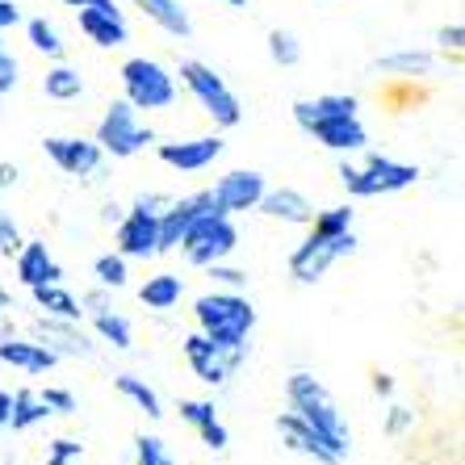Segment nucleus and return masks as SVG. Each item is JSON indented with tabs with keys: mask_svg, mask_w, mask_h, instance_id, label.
Segmentation results:
<instances>
[{
	"mask_svg": "<svg viewBox=\"0 0 465 465\" xmlns=\"http://www.w3.org/2000/svg\"><path fill=\"white\" fill-rule=\"evenodd\" d=\"M293 118H298L302 130H311L323 147H331V152H361L369 143L365 126H361V118H357V97H344V93L298 101V105H293Z\"/></svg>",
	"mask_w": 465,
	"mask_h": 465,
	"instance_id": "1",
	"label": "nucleus"
},
{
	"mask_svg": "<svg viewBox=\"0 0 465 465\" xmlns=\"http://www.w3.org/2000/svg\"><path fill=\"white\" fill-rule=\"evenodd\" d=\"M197 323L210 344L223 348L227 357H239L256 327V311L239 293H206V298H197Z\"/></svg>",
	"mask_w": 465,
	"mask_h": 465,
	"instance_id": "2",
	"label": "nucleus"
},
{
	"mask_svg": "<svg viewBox=\"0 0 465 465\" xmlns=\"http://www.w3.org/2000/svg\"><path fill=\"white\" fill-rule=\"evenodd\" d=\"M290 407H293V415H298L302 423H311L314 432L323 436L340 457H348L352 436H348L344 415H340L336 399H331V390H327L323 381H314L311 373H293L290 378Z\"/></svg>",
	"mask_w": 465,
	"mask_h": 465,
	"instance_id": "3",
	"label": "nucleus"
},
{
	"mask_svg": "<svg viewBox=\"0 0 465 465\" xmlns=\"http://www.w3.org/2000/svg\"><path fill=\"white\" fill-rule=\"evenodd\" d=\"M239 243V231L231 223V214H218V210H202V214L189 223V231L181 235L176 248H184V260L197 264V269H210L218 260H227Z\"/></svg>",
	"mask_w": 465,
	"mask_h": 465,
	"instance_id": "4",
	"label": "nucleus"
},
{
	"mask_svg": "<svg viewBox=\"0 0 465 465\" xmlns=\"http://www.w3.org/2000/svg\"><path fill=\"white\" fill-rule=\"evenodd\" d=\"M181 80H184V88L197 97V105L206 109L218 126H239V122H243V105H239V97L231 93L227 80L218 76L214 67L197 64V59H184V64H181Z\"/></svg>",
	"mask_w": 465,
	"mask_h": 465,
	"instance_id": "5",
	"label": "nucleus"
},
{
	"mask_svg": "<svg viewBox=\"0 0 465 465\" xmlns=\"http://www.w3.org/2000/svg\"><path fill=\"white\" fill-rule=\"evenodd\" d=\"M352 252H357L352 231H323V227H314V235L290 256V272L302 285H314L327 269H331V264H336V260L352 256Z\"/></svg>",
	"mask_w": 465,
	"mask_h": 465,
	"instance_id": "6",
	"label": "nucleus"
},
{
	"mask_svg": "<svg viewBox=\"0 0 465 465\" xmlns=\"http://www.w3.org/2000/svg\"><path fill=\"white\" fill-rule=\"evenodd\" d=\"M340 181L352 197H381V193H399V189H411L420 181V168L415 163H394L386 155H373L365 168H340Z\"/></svg>",
	"mask_w": 465,
	"mask_h": 465,
	"instance_id": "7",
	"label": "nucleus"
},
{
	"mask_svg": "<svg viewBox=\"0 0 465 465\" xmlns=\"http://www.w3.org/2000/svg\"><path fill=\"white\" fill-rule=\"evenodd\" d=\"M122 88L134 109H168L176 101V84L155 59H126L122 64Z\"/></svg>",
	"mask_w": 465,
	"mask_h": 465,
	"instance_id": "8",
	"label": "nucleus"
},
{
	"mask_svg": "<svg viewBox=\"0 0 465 465\" xmlns=\"http://www.w3.org/2000/svg\"><path fill=\"white\" fill-rule=\"evenodd\" d=\"M152 143V130L139 122L134 105L130 101H114L105 109V118L97 126V147L109 155H118V160H130V155H139L143 147Z\"/></svg>",
	"mask_w": 465,
	"mask_h": 465,
	"instance_id": "9",
	"label": "nucleus"
},
{
	"mask_svg": "<svg viewBox=\"0 0 465 465\" xmlns=\"http://www.w3.org/2000/svg\"><path fill=\"white\" fill-rule=\"evenodd\" d=\"M118 252L130 260L160 256V210H155V197H143L139 206L118 223Z\"/></svg>",
	"mask_w": 465,
	"mask_h": 465,
	"instance_id": "10",
	"label": "nucleus"
},
{
	"mask_svg": "<svg viewBox=\"0 0 465 465\" xmlns=\"http://www.w3.org/2000/svg\"><path fill=\"white\" fill-rule=\"evenodd\" d=\"M76 22L97 46H122L130 38L126 13L118 9V0H88L76 9Z\"/></svg>",
	"mask_w": 465,
	"mask_h": 465,
	"instance_id": "11",
	"label": "nucleus"
},
{
	"mask_svg": "<svg viewBox=\"0 0 465 465\" xmlns=\"http://www.w3.org/2000/svg\"><path fill=\"white\" fill-rule=\"evenodd\" d=\"M269 184H264V176L260 173H227L223 181L210 189V206L218 210V214H239V210H256L260 193H264Z\"/></svg>",
	"mask_w": 465,
	"mask_h": 465,
	"instance_id": "12",
	"label": "nucleus"
},
{
	"mask_svg": "<svg viewBox=\"0 0 465 465\" xmlns=\"http://www.w3.org/2000/svg\"><path fill=\"white\" fill-rule=\"evenodd\" d=\"M43 152L51 155L64 173H72V176L97 173L101 155H105L97 147V139H80V134H51V139H43Z\"/></svg>",
	"mask_w": 465,
	"mask_h": 465,
	"instance_id": "13",
	"label": "nucleus"
},
{
	"mask_svg": "<svg viewBox=\"0 0 465 465\" xmlns=\"http://www.w3.org/2000/svg\"><path fill=\"white\" fill-rule=\"evenodd\" d=\"M227 143L218 134H202V139H176V143H160V160L176 173H202L223 155Z\"/></svg>",
	"mask_w": 465,
	"mask_h": 465,
	"instance_id": "14",
	"label": "nucleus"
},
{
	"mask_svg": "<svg viewBox=\"0 0 465 465\" xmlns=\"http://www.w3.org/2000/svg\"><path fill=\"white\" fill-rule=\"evenodd\" d=\"M184 357H189V369H193L206 386H223V381H227V373H231V365H235V357H227L223 348H214L206 336H202V331L184 340Z\"/></svg>",
	"mask_w": 465,
	"mask_h": 465,
	"instance_id": "15",
	"label": "nucleus"
},
{
	"mask_svg": "<svg viewBox=\"0 0 465 465\" xmlns=\"http://www.w3.org/2000/svg\"><path fill=\"white\" fill-rule=\"evenodd\" d=\"M277 432L285 436V444H290V449H298V453L314 457V461H323V465H340V461H344V457H340L336 449H331V444L323 440V436L314 432L311 423H302V420H298V415H293V411L277 420Z\"/></svg>",
	"mask_w": 465,
	"mask_h": 465,
	"instance_id": "16",
	"label": "nucleus"
},
{
	"mask_svg": "<svg viewBox=\"0 0 465 465\" xmlns=\"http://www.w3.org/2000/svg\"><path fill=\"white\" fill-rule=\"evenodd\" d=\"M202 210H214L210 206V193H193V197H184V202H173L168 210H160V252H173Z\"/></svg>",
	"mask_w": 465,
	"mask_h": 465,
	"instance_id": "17",
	"label": "nucleus"
},
{
	"mask_svg": "<svg viewBox=\"0 0 465 465\" xmlns=\"http://www.w3.org/2000/svg\"><path fill=\"white\" fill-rule=\"evenodd\" d=\"M17 277H22V285H46V282H59L64 277V269H59V260L46 252V243H22L17 248Z\"/></svg>",
	"mask_w": 465,
	"mask_h": 465,
	"instance_id": "18",
	"label": "nucleus"
},
{
	"mask_svg": "<svg viewBox=\"0 0 465 465\" xmlns=\"http://www.w3.org/2000/svg\"><path fill=\"white\" fill-rule=\"evenodd\" d=\"M0 361L13 369H25V373H46V369H54L59 352L46 344H34V340H0Z\"/></svg>",
	"mask_w": 465,
	"mask_h": 465,
	"instance_id": "19",
	"label": "nucleus"
},
{
	"mask_svg": "<svg viewBox=\"0 0 465 465\" xmlns=\"http://www.w3.org/2000/svg\"><path fill=\"white\" fill-rule=\"evenodd\" d=\"M181 420L184 423H193L197 432H202V440L214 449V453H223L231 444V436H227V428L218 423V415H214V402H202V399H184L181 402Z\"/></svg>",
	"mask_w": 465,
	"mask_h": 465,
	"instance_id": "20",
	"label": "nucleus"
},
{
	"mask_svg": "<svg viewBox=\"0 0 465 465\" xmlns=\"http://www.w3.org/2000/svg\"><path fill=\"white\" fill-rule=\"evenodd\" d=\"M256 206L269 218H282V223H311L314 218L311 202H306L298 189H264Z\"/></svg>",
	"mask_w": 465,
	"mask_h": 465,
	"instance_id": "21",
	"label": "nucleus"
},
{
	"mask_svg": "<svg viewBox=\"0 0 465 465\" xmlns=\"http://www.w3.org/2000/svg\"><path fill=\"white\" fill-rule=\"evenodd\" d=\"M181 293H184V282L176 272H155L139 290V302L147 306V311H173V306L181 302Z\"/></svg>",
	"mask_w": 465,
	"mask_h": 465,
	"instance_id": "22",
	"label": "nucleus"
},
{
	"mask_svg": "<svg viewBox=\"0 0 465 465\" xmlns=\"http://www.w3.org/2000/svg\"><path fill=\"white\" fill-rule=\"evenodd\" d=\"M34 302L46 311V319H67V323H76L80 314V302L72 298V293L64 290L59 282H46V285H34Z\"/></svg>",
	"mask_w": 465,
	"mask_h": 465,
	"instance_id": "23",
	"label": "nucleus"
},
{
	"mask_svg": "<svg viewBox=\"0 0 465 465\" xmlns=\"http://www.w3.org/2000/svg\"><path fill=\"white\" fill-rule=\"evenodd\" d=\"M147 17H152L160 30H168V34H176V38H184L189 34V13L181 9V0H134Z\"/></svg>",
	"mask_w": 465,
	"mask_h": 465,
	"instance_id": "24",
	"label": "nucleus"
},
{
	"mask_svg": "<svg viewBox=\"0 0 465 465\" xmlns=\"http://www.w3.org/2000/svg\"><path fill=\"white\" fill-rule=\"evenodd\" d=\"M46 402L38 390H17L13 394V411H9V428L13 432H25V428H34V423H43L46 420Z\"/></svg>",
	"mask_w": 465,
	"mask_h": 465,
	"instance_id": "25",
	"label": "nucleus"
},
{
	"mask_svg": "<svg viewBox=\"0 0 465 465\" xmlns=\"http://www.w3.org/2000/svg\"><path fill=\"white\" fill-rule=\"evenodd\" d=\"M114 386H118V394H126V399L134 402V407H139V411L147 415V420H163L160 394H155V390L147 386V381H143V378H134V373H122V378L114 381Z\"/></svg>",
	"mask_w": 465,
	"mask_h": 465,
	"instance_id": "26",
	"label": "nucleus"
},
{
	"mask_svg": "<svg viewBox=\"0 0 465 465\" xmlns=\"http://www.w3.org/2000/svg\"><path fill=\"white\" fill-rule=\"evenodd\" d=\"M43 93H46L51 101H76L80 93H84V76H80L76 67L59 64V67H51V72H46Z\"/></svg>",
	"mask_w": 465,
	"mask_h": 465,
	"instance_id": "27",
	"label": "nucleus"
},
{
	"mask_svg": "<svg viewBox=\"0 0 465 465\" xmlns=\"http://www.w3.org/2000/svg\"><path fill=\"white\" fill-rule=\"evenodd\" d=\"M93 327H97V336L105 340V344H114V348H130V344H134L130 319H126V314H118V311H97Z\"/></svg>",
	"mask_w": 465,
	"mask_h": 465,
	"instance_id": "28",
	"label": "nucleus"
},
{
	"mask_svg": "<svg viewBox=\"0 0 465 465\" xmlns=\"http://www.w3.org/2000/svg\"><path fill=\"white\" fill-rule=\"evenodd\" d=\"M25 34H30V46H34L38 54L64 59V38H59V30H54L46 17H34V22H25Z\"/></svg>",
	"mask_w": 465,
	"mask_h": 465,
	"instance_id": "29",
	"label": "nucleus"
},
{
	"mask_svg": "<svg viewBox=\"0 0 465 465\" xmlns=\"http://www.w3.org/2000/svg\"><path fill=\"white\" fill-rule=\"evenodd\" d=\"M93 277H97L105 290H122V285H126V256H122V252L118 256H114V252H109V256H97Z\"/></svg>",
	"mask_w": 465,
	"mask_h": 465,
	"instance_id": "30",
	"label": "nucleus"
},
{
	"mask_svg": "<svg viewBox=\"0 0 465 465\" xmlns=\"http://www.w3.org/2000/svg\"><path fill=\"white\" fill-rule=\"evenodd\" d=\"M269 54H272V64L293 67L298 59H302V46H298V38H293L290 30H272L269 34Z\"/></svg>",
	"mask_w": 465,
	"mask_h": 465,
	"instance_id": "31",
	"label": "nucleus"
},
{
	"mask_svg": "<svg viewBox=\"0 0 465 465\" xmlns=\"http://www.w3.org/2000/svg\"><path fill=\"white\" fill-rule=\"evenodd\" d=\"M378 67H386V72H428V67H432V54H423V51H399V54H386Z\"/></svg>",
	"mask_w": 465,
	"mask_h": 465,
	"instance_id": "32",
	"label": "nucleus"
},
{
	"mask_svg": "<svg viewBox=\"0 0 465 465\" xmlns=\"http://www.w3.org/2000/svg\"><path fill=\"white\" fill-rule=\"evenodd\" d=\"M134 444H139V465H176V461H173V453L163 449L160 436H147V432H143Z\"/></svg>",
	"mask_w": 465,
	"mask_h": 465,
	"instance_id": "33",
	"label": "nucleus"
},
{
	"mask_svg": "<svg viewBox=\"0 0 465 465\" xmlns=\"http://www.w3.org/2000/svg\"><path fill=\"white\" fill-rule=\"evenodd\" d=\"M76 457H84V444H80V440H54L46 465H72Z\"/></svg>",
	"mask_w": 465,
	"mask_h": 465,
	"instance_id": "34",
	"label": "nucleus"
},
{
	"mask_svg": "<svg viewBox=\"0 0 465 465\" xmlns=\"http://www.w3.org/2000/svg\"><path fill=\"white\" fill-rule=\"evenodd\" d=\"M43 402L51 415H72L76 411V394H67V390H43Z\"/></svg>",
	"mask_w": 465,
	"mask_h": 465,
	"instance_id": "35",
	"label": "nucleus"
},
{
	"mask_svg": "<svg viewBox=\"0 0 465 465\" xmlns=\"http://www.w3.org/2000/svg\"><path fill=\"white\" fill-rule=\"evenodd\" d=\"M17 248H22V235L13 227V218L0 214V256H17Z\"/></svg>",
	"mask_w": 465,
	"mask_h": 465,
	"instance_id": "36",
	"label": "nucleus"
},
{
	"mask_svg": "<svg viewBox=\"0 0 465 465\" xmlns=\"http://www.w3.org/2000/svg\"><path fill=\"white\" fill-rule=\"evenodd\" d=\"M9 88H17V59L0 43V93H9Z\"/></svg>",
	"mask_w": 465,
	"mask_h": 465,
	"instance_id": "37",
	"label": "nucleus"
},
{
	"mask_svg": "<svg viewBox=\"0 0 465 465\" xmlns=\"http://www.w3.org/2000/svg\"><path fill=\"white\" fill-rule=\"evenodd\" d=\"M22 22V9L13 5V0H0V30H9V25Z\"/></svg>",
	"mask_w": 465,
	"mask_h": 465,
	"instance_id": "38",
	"label": "nucleus"
},
{
	"mask_svg": "<svg viewBox=\"0 0 465 465\" xmlns=\"http://www.w3.org/2000/svg\"><path fill=\"white\" fill-rule=\"evenodd\" d=\"M210 277H218V282H227V285H243V272L223 269V264H210Z\"/></svg>",
	"mask_w": 465,
	"mask_h": 465,
	"instance_id": "39",
	"label": "nucleus"
},
{
	"mask_svg": "<svg viewBox=\"0 0 465 465\" xmlns=\"http://www.w3.org/2000/svg\"><path fill=\"white\" fill-rule=\"evenodd\" d=\"M9 411H13V394L0 390V428H9Z\"/></svg>",
	"mask_w": 465,
	"mask_h": 465,
	"instance_id": "40",
	"label": "nucleus"
},
{
	"mask_svg": "<svg viewBox=\"0 0 465 465\" xmlns=\"http://www.w3.org/2000/svg\"><path fill=\"white\" fill-rule=\"evenodd\" d=\"M407 420H411V415H407V407H394V415H390V432L407 428Z\"/></svg>",
	"mask_w": 465,
	"mask_h": 465,
	"instance_id": "41",
	"label": "nucleus"
},
{
	"mask_svg": "<svg viewBox=\"0 0 465 465\" xmlns=\"http://www.w3.org/2000/svg\"><path fill=\"white\" fill-rule=\"evenodd\" d=\"M440 43H444V46H461V25H453V30H444V34H440Z\"/></svg>",
	"mask_w": 465,
	"mask_h": 465,
	"instance_id": "42",
	"label": "nucleus"
},
{
	"mask_svg": "<svg viewBox=\"0 0 465 465\" xmlns=\"http://www.w3.org/2000/svg\"><path fill=\"white\" fill-rule=\"evenodd\" d=\"M17 181V173H13V168H0V189H5V184H13Z\"/></svg>",
	"mask_w": 465,
	"mask_h": 465,
	"instance_id": "43",
	"label": "nucleus"
},
{
	"mask_svg": "<svg viewBox=\"0 0 465 465\" xmlns=\"http://www.w3.org/2000/svg\"><path fill=\"white\" fill-rule=\"evenodd\" d=\"M214 5H227V9H243L248 0H214Z\"/></svg>",
	"mask_w": 465,
	"mask_h": 465,
	"instance_id": "44",
	"label": "nucleus"
},
{
	"mask_svg": "<svg viewBox=\"0 0 465 465\" xmlns=\"http://www.w3.org/2000/svg\"><path fill=\"white\" fill-rule=\"evenodd\" d=\"M64 5H72V9H80V5H88V0H64Z\"/></svg>",
	"mask_w": 465,
	"mask_h": 465,
	"instance_id": "45",
	"label": "nucleus"
},
{
	"mask_svg": "<svg viewBox=\"0 0 465 465\" xmlns=\"http://www.w3.org/2000/svg\"><path fill=\"white\" fill-rule=\"evenodd\" d=\"M0 306H5V298H0Z\"/></svg>",
	"mask_w": 465,
	"mask_h": 465,
	"instance_id": "46",
	"label": "nucleus"
}]
</instances>
